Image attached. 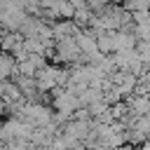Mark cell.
Instances as JSON below:
<instances>
[{"label":"cell","instance_id":"1","mask_svg":"<svg viewBox=\"0 0 150 150\" xmlns=\"http://www.w3.org/2000/svg\"><path fill=\"white\" fill-rule=\"evenodd\" d=\"M26 117L30 122H38V124H47L49 122V112L45 108H26Z\"/></svg>","mask_w":150,"mask_h":150},{"label":"cell","instance_id":"2","mask_svg":"<svg viewBox=\"0 0 150 150\" xmlns=\"http://www.w3.org/2000/svg\"><path fill=\"white\" fill-rule=\"evenodd\" d=\"M5 148L7 150H33V143L26 138H14V141H7Z\"/></svg>","mask_w":150,"mask_h":150},{"label":"cell","instance_id":"3","mask_svg":"<svg viewBox=\"0 0 150 150\" xmlns=\"http://www.w3.org/2000/svg\"><path fill=\"white\" fill-rule=\"evenodd\" d=\"M7 70H9V63H7L5 59H0V75H5Z\"/></svg>","mask_w":150,"mask_h":150}]
</instances>
